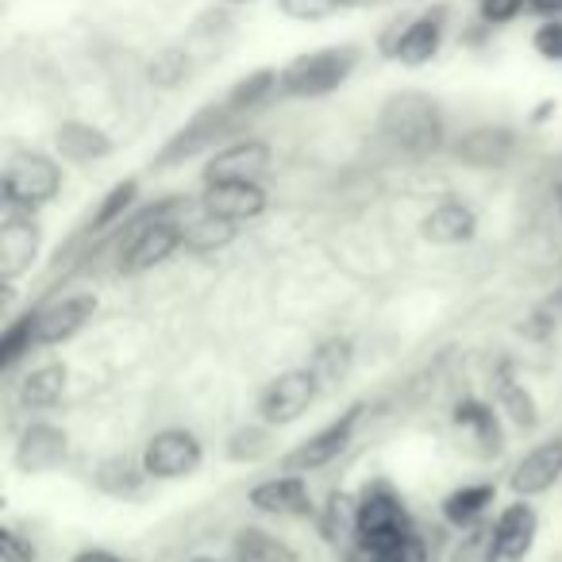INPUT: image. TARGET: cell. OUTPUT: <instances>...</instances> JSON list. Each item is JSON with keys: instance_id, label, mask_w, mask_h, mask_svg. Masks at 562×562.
I'll use <instances>...</instances> for the list:
<instances>
[{"instance_id": "6da1fadb", "label": "cell", "mask_w": 562, "mask_h": 562, "mask_svg": "<svg viewBox=\"0 0 562 562\" xmlns=\"http://www.w3.org/2000/svg\"><path fill=\"white\" fill-rule=\"evenodd\" d=\"M378 132L385 135L393 150L408 158H428L439 155L447 143V120L436 97L420 93V89H401L378 112Z\"/></svg>"}, {"instance_id": "7a4b0ae2", "label": "cell", "mask_w": 562, "mask_h": 562, "mask_svg": "<svg viewBox=\"0 0 562 562\" xmlns=\"http://www.w3.org/2000/svg\"><path fill=\"white\" fill-rule=\"evenodd\" d=\"M178 212H181V201H162L132 220L127 239L116 258V270L124 273V278L155 270V266H162L173 250L186 247V224L178 220Z\"/></svg>"}, {"instance_id": "3957f363", "label": "cell", "mask_w": 562, "mask_h": 562, "mask_svg": "<svg viewBox=\"0 0 562 562\" xmlns=\"http://www.w3.org/2000/svg\"><path fill=\"white\" fill-rule=\"evenodd\" d=\"M362 50L355 43H336V47L305 50L293 63L281 66V97L290 101H321L344 89L351 74L359 70Z\"/></svg>"}, {"instance_id": "277c9868", "label": "cell", "mask_w": 562, "mask_h": 562, "mask_svg": "<svg viewBox=\"0 0 562 562\" xmlns=\"http://www.w3.org/2000/svg\"><path fill=\"white\" fill-rule=\"evenodd\" d=\"M413 536V516H408L401 493L393 490L385 477L370 482L359 493V516H355V539L367 554L382 551V547L397 543V539Z\"/></svg>"}, {"instance_id": "5b68a950", "label": "cell", "mask_w": 562, "mask_h": 562, "mask_svg": "<svg viewBox=\"0 0 562 562\" xmlns=\"http://www.w3.org/2000/svg\"><path fill=\"white\" fill-rule=\"evenodd\" d=\"M4 204L20 212H40L63 193V166L43 150H16L0 178Z\"/></svg>"}, {"instance_id": "8992f818", "label": "cell", "mask_w": 562, "mask_h": 562, "mask_svg": "<svg viewBox=\"0 0 562 562\" xmlns=\"http://www.w3.org/2000/svg\"><path fill=\"white\" fill-rule=\"evenodd\" d=\"M235 120L239 116H235L224 101L204 104L201 112H193V120H186V127H178V132L166 139V147L158 150V158H155V170H173V166L189 162V158L204 155V150H216V143L232 132Z\"/></svg>"}, {"instance_id": "52a82bcc", "label": "cell", "mask_w": 562, "mask_h": 562, "mask_svg": "<svg viewBox=\"0 0 562 562\" xmlns=\"http://www.w3.org/2000/svg\"><path fill=\"white\" fill-rule=\"evenodd\" d=\"M316 397H321V378L313 374V367L285 370L258 397V420L266 428H285V424L301 420L316 405Z\"/></svg>"}, {"instance_id": "ba28073f", "label": "cell", "mask_w": 562, "mask_h": 562, "mask_svg": "<svg viewBox=\"0 0 562 562\" xmlns=\"http://www.w3.org/2000/svg\"><path fill=\"white\" fill-rule=\"evenodd\" d=\"M204 462L201 439L189 428H162L147 439L143 447V467L155 482H181V477H193Z\"/></svg>"}, {"instance_id": "9c48e42d", "label": "cell", "mask_w": 562, "mask_h": 562, "mask_svg": "<svg viewBox=\"0 0 562 562\" xmlns=\"http://www.w3.org/2000/svg\"><path fill=\"white\" fill-rule=\"evenodd\" d=\"M447 16H451V9H447V4H431V9H424L420 16L397 24L393 40L385 43L382 50L393 58V63L408 66V70H416V66H428L431 58L439 55V47H443Z\"/></svg>"}, {"instance_id": "30bf717a", "label": "cell", "mask_w": 562, "mask_h": 562, "mask_svg": "<svg viewBox=\"0 0 562 562\" xmlns=\"http://www.w3.org/2000/svg\"><path fill=\"white\" fill-rule=\"evenodd\" d=\"M359 420H362V405H351L339 420H331L328 428H321L316 436H308L297 451L285 454L281 467L293 470V474H313V470L331 467V462H336L339 454L355 443V428H359Z\"/></svg>"}, {"instance_id": "8fae6325", "label": "cell", "mask_w": 562, "mask_h": 562, "mask_svg": "<svg viewBox=\"0 0 562 562\" xmlns=\"http://www.w3.org/2000/svg\"><path fill=\"white\" fill-rule=\"evenodd\" d=\"M539 513L524 497H516L508 508H501L490 536V562H524L536 547Z\"/></svg>"}, {"instance_id": "7c38bea8", "label": "cell", "mask_w": 562, "mask_h": 562, "mask_svg": "<svg viewBox=\"0 0 562 562\" xmlns=\"http://www.w3.org/2000/svg\"><path fill=\"white\" fill-rule=\"evenodd\" d=\"M266 209H270V196L258 181H216V186H204L201 193L204 216L227 220V224H250L266 216Z\"/></svg>"}, {"instance_id": "4fadbf2b", "label": "cell", "mask_w": 562, "mask_h": 562, "mask_svg": "<svg viewBox=\"0 0 562 562\" xmlns=\"http://www.w3.org/2000/svg\"><path fill=\"white\" fill-rule=\"evenodd\" d=\"M40 247H43V232L32 212L9 209V216L0 224V278L4 281L24 278L35 258H40Z\"/></svg>"}, {"instance_id": "5bb4252c", "label": "cell", "mask_w": 562, "mask_h": 562, "mask_svg": "<svg viewBox=\"0 0 562 562\" xmlns=\"http://www.w3.org/2000/svg\"><path fill=\"white\" fill-rule=\"evenodd\" d=\"M273 147L266 139H235L227 147L212 150V158L204 162V186L216 181H258V173L270 166Z\"/></svg>"}, {"instance_id": "9a60e30c", "label": "cell", "mask_w": 562, "mask_h": 562, "mask_svg": "<svg viewBox=\"0 0 562 562\" xmlns=\"http://www.w3.org/2000/svg\"><path fill=\"white\" fill-rule=\"evenodd\" d=\"M559 482H562V436L543 439V443L531 447V451L513 467V477H508L513 493L524 501L543 497V493H551Z\"/></svg>"}, {"instance_id": "2e32d148", "label": "cell", "mask_w": 562, "mask_h": 562, "mask_svg": "<svg viewBox=\"0 0 562 562\" xmlns=\"http://www.w3.org/2000/svg\"><path fill=\"white\" fill-rule=\"evenodd\" d=\"M66 454H70V436H66L58 424L40 420L24 428L12 462H16L20 474H50V470L63 467Z\"/></svg>"}, {"instance_id": "e0dca14e", "label": "cell", "mask_w": 562, "mask_h": 562, "mask_svg": "<svg viewBox=\"0 0 562 562\" xmlns=\"http://www.w3.org/2000/svg\"><path fill=\"white\" fill-rule=\"evenodd\" d=\"M247 501H250V508H258V513H266V516H313L308 482H305V474H293V470L250 485Z\"/></svg>"}, {"instance_id": "ac0fdd59", "label": "cell", "mask_w": 562, "mask_h": 562, "mask_svg": "<svg viewBox=\"0 0 562 562\" xmlns=\"http://www.w3.org/2000/svg\"><path fill=\"white\" fill-rule=\"evenodd\" d=\"M97 313V297L93 293H74V297H63L55 305L40 308V324H35V336H40V347H58L70 344Z\"/></svg>"}, {"instance_id": "d6986e66", "label": "cell", "mask_w": 562, "mask_h": 562, "mask_svg": "<svg viewBox=\"0 0 562 562\" xmlns=\"http://www.w3.org/2000/svg\"><path fill=\"white\" fill-rule=\"evenodd\" d=\"M477 232V216L467 201L459 196H447L439 201L428 216L420 220V235L436 247H459V243H470Z\"/></svg>"}, {"instance_id": "ffe728a7", "label": "cell", "mask_w": 562, "mask_h": 562, "mask_svg": "<svg viewBox=\"0 0 562 562\" xmlns=\"http://www.w3.org/2000/svg\"><path fill=\"white\" fill-rule=\"evenodd\" d=\"M55 150L63 162H74V166H89V162H101L116 150L109 132L101 127L86 124V120H66V124L55 127Z\"/></svg>"}, {"instance_id": "44dd1931", "label": "cell", "mask_w": 562, "mask_h": 562, "mask_svg": "<svg viewBox=\"0 0 562 562\" xmlns=\"http://www.w3.org/2000/svg\"><path fill=\"white\" fill-rule=\"evenodd\" d=\"M516 139L508 127H474V132H467L459 143H454V155L462 158L467 166H474V170H493V166H501L508 155H513Z\"/></svg>"}, {"instance_id": "7402d4cb", "label": "cell", "mask_w": 562, "mask_h": 562, "mask_svg": "<svg viewBox=\"0 0 562 562\" xmlns=\"http://www.w3.org/2000/svg\"><path fill=\"white\" fill-rule=\"evenodd\" d=\"M93 482H97V490L109 493V497L132 501L143 493L150 474H147V467H143V454L139 459H135V454H109V459L93 470Z\"/></svg>"}, {"instance_id": "603a6c76", "label": "cell", "mask_w": 562, "mask_h": 562, "mask_svg": "<svg viewBox=\"0 0 562 562\" xmlns=\"http://www.w3.org/2000/svg\"><path fill=\"white\" fill-rule=\"evenodd\" d=\"M497 501V485L493 482H470V485H459L443 497V520L451 528L467 531L490 513V505Z\"/></svg>"}, {"instance_id": "cb8c5ba5", "label": "cell", "mask_w": 562, "mask_h": 562, "mask_svg": "<svg viewBox=\"0 0 562 562\" xmlns=\"http://www.w3.org/2000/svg\"><path fill=\"white\" fill-rule=\"evenodd\" d=\"M66 367L63 362H43V367H35L32 374L20 382V405L24 408H35V413H43V408H55L58 401H63L66 393Z\"/></svg>"}, {"instance_id": "d4e9b609", "label": "cell", "mask_w": 562, "mask_h": 562, "mask_svg": "<svg viewBox=\"0 0 562 562\" xmlns=\"http://www.w3.org/2000/svg\"><path fill=\"white\" fill-rule=\"evenodd\" d=\"M273 93H281V70H270V66H262V70H250L247 78H239L232 89H227L224 104L235 112V116H247V112L262 109L266 101H270Z\"/></svg>"}, {"instance_id": "484cf974", "label": "cell", "mask_w": 562, "mask_h": 562, "mask_svg": "<svg viewBox=\"0 0 562 562\" xmlns=\"http://www.w3.org/2000/svg\"><path fill=\"white\" fill-rule=\"evenodd\" d=\"M189 78H193V55L186 47H162L147 63V81L155 89H166V93L181 89Z\"/></svg>"}, {"instance_id": "4316f807", "label": "cell", "mask_w": 562, "mask_h": 562, "mask_svg": "<svg viewBox=\"0 0 562 562\" xmlns=\"http://www.w3.org/2000/svg\"><path fill=\"white\" fill-rule=\"evenodd\" d=\"M135 196H139V178L116 181V186L101 196V204H97L93 220H89V232L101 235V232H109V227L124 224V216H127V209L135 204Z\"/></svg>"}, {"instance_id": "83f0119b", "label": "cell", "mask_w": 562, "mask_h": 562, "mask_svg": "<svg viewBox=\"0 0 562 562\" xmlns=\"http://www.w3.org/2000/svg\"><path fill=\"white\" fill-rule=\"evenodd\" d=\"M454 424H459L462 431H470L474 439H482L485 447H493V451L501 447L497 413H493V405H485V401H477V397L459 401V405H454Z\"/></svg>"}, {"instance_id": "f1b7e54d", "label": "cell", "mask_w": 562, "mask_h": 562, "mask_svg": "<svg viewBox=\"0 0 562 562\" xmlns=\"http://www.w3.org/2000/svg\"><path fill=\"white\" fill-rule=\"evenodd\" d=\"M235 562H297L281 539L266 536L258 528H243L235 536Z\"/></svg>"}, {"instance_id": "f546056e", "label": "cell", "mask_w": 562, "mask_h": 562, "mask_svg": "<svg viewBox=\"0 0 562 562\" xmlns=\"http://www.w3.org/2000/svg\"><path fill=\"white\" fill-rule=\"evenodd\" d=\"M35 324H40V308H32V313H24L20 321H12L9 328H4V339H0V367L4 370L16 367L32 347H40Z\"/></svg>"}, {"instance_id": "4dcf8cb0", "label": "cell", "mask_w": 562, "mask_h": 562, "mask_svg": "<svg viewBox=\"0 0 562 562\" xmlns=\"http://www.w3.org/2000/svg\"><path fill=\"white\" fill-rule=\"evenodd\" d=\"M235 227L239 224H227V220H216V216H204L186 224V250H196V255H209V250H220L235 239Z\"/></svg>"}, {"instance_id": "1f68e13d", "label": "cell", "mask_w": 562, "mask_h": 562, "mask_svg": "<svg viewBox=\"0 0 562 562\" xmlns=\"http://www.w3.org/2000/svg\"><path fill=\"white\" fill-rule=\"evenodd\" d=\"M351 344L347 339H328V344H321L313 351V374L321 378V385H336L339 378H347V370H351Z\"/></svg>"}, {"instance_id": "d6a6232c", "label": "cell", "mask_w": 562, "mask_h": 562, "mask_svg": "<svg viewBox=\"0 0 562 562\" xmlns=\"http://www.w3.org/2000/svg\"><path fill=\"white\" fill-rule=\"evenodd\" d=\"M497 401H501V408L508 413V420L516 424V428H536V420H539V413H536V401H531V393L524 390L520 382H513V378H501V385H497Z\"/></svg>"}, {"instance_id": "836d02e7", "label": "cell", "mask_w": 562, "mask_h": 562, "mask_svg": "<svg viewBox=\"0 0 562 562\" xmlns=\"http://www.w3.org/2000/svg\"><path fill=\"white\" fill-rule=\"evenodd\" d=\"M355 516H359V497H347V493H331L328 508H324V536L339 539L351 531L355 536Z\"/></svg>"}, {"instance_id": "e575fe53", "label": "cell", "mask_w": 562, "mask_h": 562, "mask_svg": "<svg viewBox=\"0 0 562 562\" xmlns=\"http://www.w3.org/2000/svg\"><path fill=\"white\" fill-rule=\"evenodd\" d=\"M278 12L297 24H321V20L344 12V4L339 0H278Z\"/></svg>"}, {"instance_id": "d590c367", "label": "cell", "mask_w": 562, "mask_h": 562, "mask_svg": "<svg viewBox=\"0 0 562 562\" xmlns=\"http://www.w3.org/2000/svg\"><path fill=\"white\" fill-rule=\"evenodd\" d=\"M367 559L370 562H428V547H424V539L413 531V536L397 539V543L382 547V551L367 554Z\"/></svg>"}, {"instance_id": "8d00e7d4", "label": "cell", "mask_w": 562, "mask_h": 562, "mask_svg": "<svg viewBox=\"0 0 562 562\" xmlns=\"http://www.w3.org/2000/svg\"><path fill=\"white\" fill-rule=\"evenodd\" d=\"M531 47H536V55L547 58V63H562V16L543 20V24L531 32Z\"/></svg>"}, {"instance_id": "74e56055", "label": "cell", "mask_w": 562, "mask_h": 562, "mask_svg": "<svg viewBox=\"0 0 562 562\" xmlns=\"http://www.w3.org/2000/svg\"><path fill=\"white\" fill-rule=\"evenodd\" d=\"M524 9H528V0H477V16H482V24H490V27L513 24Z\"/></svg>"}, {"instance_id": "f35d334b", "label": "cell", "mask_w": 562, "mask_h": 562, "mask_svg": "<svg viewBox=\"0 0 562 562\" xmlns=\"http://www.w3.org/2000/svg\"><path fill=\"white\" fill-rule=\"evenodd\" d=\"M490 536H493V528H482V524L467 528V536H462V547H459V554H454V562H490Z\"/></svg>"}, {"instance_id": "ab89813d", "label": "cell", "mask_w": 562, "mask_h": 562, "mask_svg": "<svg viewBox=\"0 0 562 562\" xmlns=\"http://www.w3.org/2000/svg\"><path fill=\"white\" fill-rule=\"evenodd\" d=\"M266 451V431L262 428H243L232 436V447H227V454H232L235 462L243 459H258V454Z\"/></svg>"}, {"instance_id": "60d3db41", "label": "cell", "mask_w": 562, "mask_h": 562, "mask_svg": "<svg viewBox=\"0 0 562 562\" xmlns=\"http://www.w3.org/2000/svg\"><path fill=\"white\" fill-rule=\"evenodd\" d=\"M0 559L4 562H35V547L16 528H0Z\"/></svg>"}, {"instance_id": "b9f144b4", "label": "cell", "mask_w": 562, "mask_h": 562, "mask_svg": "<svg viewBox=\"0 0 562 562\" xmlns=\"http://www.w3.org/2000/svg\"><path fill=\"white\" fill-rule=\"evenodd\" d=\"M70 562H127V559H120V554L104 551V547H86V551H78Z\"/></svg>"}, {"instance_id": "7bdbcfd3", "label": "cell", "mask_w": 562, "mask_h": 562, "mask_svg": "<svg viewBox=\"0 0 562 562\" xmlns=\"http://www.w3.org/2000/svg\"><path fill=\"white\" fill-rule=\"evenodd\" d=\"M528 9L543 20H559L562 16V0H528Z\"/></svg>"}, {"instance_id": "ee69618b", "label": "cell", "mask_w": 562, "mask_h": 562, "mask_svg": "<svg viewBox=\"0 0 562 562\" xmlns=\"http://www.w3.org/2000/svg\"><path fill=\"white\" fill-rule=\"evenodd\" d=\"M344 9H359V12H367V9H385V4H393V0H339Z\"/></svg>"}, {"instance_id": "f6af8a7d", "label": "cell", "mask_w": 562, "mask_h": 562, "mask_svg": "<svg viewBox=\"0 0 562 562\" xmlns=\"http://www.w3.org/2000/svg\"><path fill=\"white\" fill-rule=\"evenodd\" d=\"M547 316H551V324H559L562 321V290H554V297L551 301H547Z\"/></svg>"}, {"instance_id": "bcb514c9", "label": "cell", "mask_w": 562, "mask_h": 562, "mask_svg": "<svg viewBox=\"0 0 562 562\" xmlns=\"http://www.w3.org/2000/svg\"><path fill=\"white\" fill-rule=\"evenodd\" d=\"M224 4H235V9H239V4H255V0H224Z\"/></svg>"}, {"instance_id": "7dc6e473", "label": "cell", "mask_w": 562, "mask_h": 562, "mask_svg": "<svg viewBox=\"0 0 562 562\" xmlns=\"http://www.w3.org/2000/svg\"><path fill=\"white\" fill-rule=\"evenodd\" d=\"M189 562H216V559H189Z\"/></svg>"}]
</instances>
